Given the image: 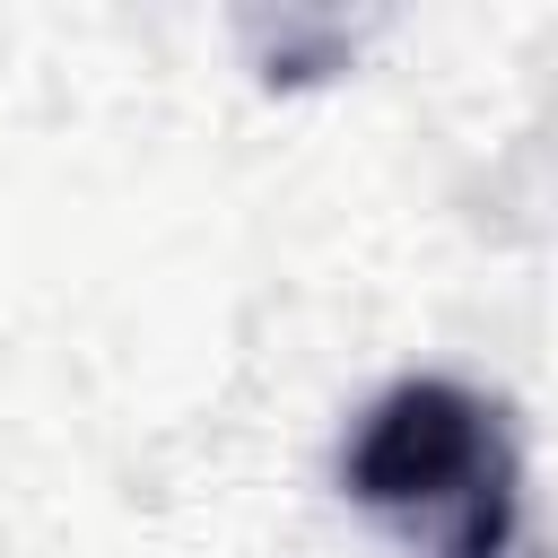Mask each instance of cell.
<instances>
[{
	"label": "cell",
	"instance_id": "6da1fadb",
	"mask_svg": "<svg viewBox=\"0 0 558 558\" xmlns=\"http://www.w3.org/2000/svg\"><path fill=\"white\" fill-rule=\"evenodd\" d=\"M340 480L357 506L392 523H436L445 558H497L514 532V445L497 410L445 375H410L375 392Z\"/></svg>",
	"mask_w": 558,
	"mask_h": 558
}]
</instances>
